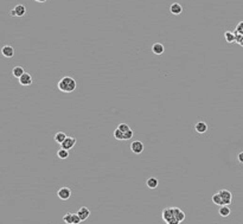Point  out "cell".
<instances>
[{
	"instance_id": "6da1fadb",
	"label": "cell",
	"mask_w": 243,
	"mask_h": 224,
	"mask_svg": "<svg viewBox=\"0 0 243 224\" xmlns=\"http://www.w3.org/2000/svg\"><path fill=\"white\" fill-rule=\"evenodd\" d=\"M57 87L63 93H72L76 89L77 83H76L75 78H72L70 76H65L57 83Z\"/></svg>"
},
{
	"instance_id": "7a4b0ae2",
	"label": "cell",
	"mask_w": 243,
	"mask_h": 224,
	"mask_svg": "<svg viewBox=\"0 0 243 224\" xmlns=\"http://www.w3.org/2000/svg\"><path fill=\"white\" fill-rule=\"evenodd\" d=\"M218 193L221 195L222 199H223V205H230L232 202V193L229 190H225V189H223V190H219Z\"/></svg>"
},
{
	"instance_id": "3957f363",
	"label": "cell",
	"mask_w": 243,
	"mask_h": 224,
	"mask_svg": "<svg viewBox=\"0 0 243 224\" xmlns=\"http://www.w3.org/2000/svg\"><path fill=\"white\" fill-rule=\"evenodd\" d=\"M130 151L134 153V154H141L144 152V144L139 141V140H134L132 144H130Z\"/></svg>"
},
{
	"instance_id": "277c9868",
	"label": "cell",
	"mask_w": 243,
	"mask_h": 224,
	"mask_svg": "<svg viewBox=\"0 0 243 224\" xmlns=\"http://www.w3.org/2000/svg\"><path fill=\"white\" fill-rule=\"evenodd\" d=\"M57 196H58V198L62 199V200H68L71 196V190L66 186L61 187L60 190L57 191Z\"/></svg>"
},
{
	"instance_id": "5b68a950",
	"label": "cell",
	"mask_w": 243,
	"mask_h": 224,
	"mask_svg": "<svg viewBox=\"0 0 243 224\" xmlns=\"http://www.w3.org/2000/svg\"><path fill=\"white\" fill-rule=\"evenodd\" d=\"M75 145H76V139L75 138H71V136H68V138L64 140V142L61 145V147L69 151V149L72 148Z\"/></svg>"
},
{
	"instance_id": "8992f818",
	"label": "cell",
	"mask_w": 243,
	"mask_h": 224,
	"mask_svg": "<svg viewBox=\"0 0 243 224\" xmlns=\"http://www.w3.org/2000/svg\"><path fill=\"white\" fill-rule=\"evenodd\" d=\"M161 217H162V219H164V221L167 223L170 219L174 217V213H173V208L164 209V210H162V212H161Z\"/></svg>"
},
{
	"instance_id": "52a82bcc",
	"label": "cell",
	"mask_w": 243,
	"mask_h": 224,
	"mask_svg": "<svg viewBox=\"0 0 243 224\" xmlns=\"http://www.w3.org/2000/svg\"><path fill=\"white\" fill-rule=\"evenodd\" d=\"M1 53L5 56L6 58H12L14 56V49L11 45H4L1 49Z\"/></svg>"
},
{
	"instance_id": "ba28073f",
	"label": "cell",
	"mask_w": 243,
	"mask_h": 224,
	"mask_svg": "<svg viewBox=\"0 0 243 224\" xmlns=\"http://www.w3.org/2000/svg\"><path fill=\"white\" fill-rule=\"evenodd\" d=\"M77 215L80 216V218L81 221H86V219L89 218V216H90V210L86 206H82L78 211H77Z\"/></svg>"
},
{
	"instance_id": "9c48e42d",
	"label": "cell",
	"mask_w": 243,
	"mask_h": 224,
	"mask_svg": "<svg viewBox=\"0 0 243 224\" xmlns=\"http://www.w3.org/2000/svg\"><path fill=\"white\" fill-rule=\"evenodd\" d=\"M18 81H19V83H20V84L25 85V87H26V85L32 84V77H31V75L27 74V72H25V74L23 75L22 77H20Z\"/></svg>"
},
{
	"instance_id": "30bf717a",
	"label": "cell",
	"mask_w": 243,
	"mask_h": 224,
	"mask_svg": "<svg viewBox=\"0 0 243 224\" xmlns=\"http://www.w3.org/2000/svg\"><path fill=\"white\" fill-rule=\"evenodd\" d=\"M208 125H206V122H204V121H199V122H197L196 125H194V129H196V132L197 133H199V134H203V133H205L206 131H208Z\"/></svg>"
},
{
	"instance_id": "8fae6325",
	"label": "cell",
	"mask_w": 243,
	"mask_h": 224,
	"mask_svg": "<svg viewBox=\"0 0 243 224\" xmlns=\"http://www.w3.org/2000/svg\"><path fill=\"white\" fill-rule=\"evenodd\" d=\"M170 11H171V13L174 14V16H179V14L183 12V7H182V5L178 4V3H173V4H171V6H170Z\"/></svg>"
},
{
	"instance_id": "7c38bea8",
	"label": "cell",
	"mask_w": 243,
	"mask_h": 224,
	"mask_svg": "<svg viewBox=\"0 0 243 224\" xmlns=\"http://www.w3.org/2000/svg\"><path fill=\"white\" fill-rule=\"evenodd\" d=\"M152 51H153V53H156V55H161V53H164V51H165V48H164V45H162L161 43H154L153 45H152Z\"/></svg>"
},
{
	"instance_id": "4fadbf2b",
	"label": "cell",
	"mask_w": 243,
	"mask_h": 224,
	"mask_svg": "<svg viewBox=\"0 0 243 224\" xmlns=\"http://www.w3.org/2000/svg\"><path fill=\"white\" fill-rule=\"evenodd\" d=\"M12 74H13V76H14L16 78L19 80L23 75L25 74V70H24L23 67H19V65H18V67H14V68L12 69Z\"/></svg>"
},
{
	"instance_id": "5bb4252c",
	"label": "cell",
	"mask_w": 243,
	"mask_h": 224,
	"mask_svg": "<svg viewBox=\"0 0 243 224\" xmlns=\"http://www.w3.org/2000/svg\"><path fill=\"white\" fill-rule=\"evenodd\" d=\"M158 184H159V181L156 177H150L147 181H146V185L148 189H157L158 187Z\"/></svg>"
},
{
	"instance_id": "9a60e30c",
	"label": "cell",
	"mask_w": 243,
	"mask_h": 224,
	"mask_svg": "<svg viewBox=\"0 0 243 224\" xmlns=\"http://www.w3.org/2000/svg\"><path fill=\"white\" fill-rule=\"evenodd\" d=\"M173 213H174V217L179 221V223L185 219V213H184L183 210H180L179 208H173Z\"/></svg>"
},
{
	"instance_id": "2e32d148",
	"label": "cell",
	"mask_w": 243,
	"mask_h": 224,
	"mask_svg": "<svg viewBox=\"0 0 243 224\" xmlns=\"http://www.w3.org/2000/svg\"><path fill=\"white\" fill-rule=\"evenodd\" d=\"M13 10L16 11L17 13V17H24L25 16V13H26V8H25V6L22 5V4H19V5H17Z\"/></svg>"
},
{
	"instance_id": "e0dca14e",
	"label": "cell",
	"mask_w": 243,
	"mask_h": 224,
	"mask_svg": "<svg viewBox=\"0 0 243 224\" xmlns=\"http://www.w3.org/2000/svg\"><path fill=\"white\" fill-rule=\"evenodd\" d=\"M68 138L66 135H65V133H63V132H58V133H56V135H55V141L57 142V144H63L64 142V140Z\"/></svg>"
},
{
	"instance_id": "ac0fdd59",
	"label": "cell",
	"mask_w": 243,
	"mask_h": 224,
	"mask_svg": "<svg viewBox=\"0 0 243 224\" xmlns=\"http://www.w3.org/2000/svg\"><path fill=\"white\" fill-rule=\"evenodd\" d=\"M218 212H219V215H221L222 217H228L230 215V209H229L228 205H222L218 209Z\"/></svg>"
},
{
	"instance_id": "d6986e66",
	"label": "cell",
	"mask_w": 243,
	"mask_h": 224,
	"mask_svg": "<svg viewBox=\"0 0 243 224\" xmlns=\"http://www.w3.org/2000/svg\"><path fill=\"white\" fill-rule=\"evenodd\" d=\"M224 38H225V40H227L229 44H232V43H235V33L231 31H225L224 32Z\"/></svg>"
},
{
	"instance_id": "ffe728a7",
	"label": "cell",
	"mask_w": 243,
	"mask_h": 224,
	"mask_svg": "<svg viewBox=\"0 0 243 224\" xmlns=\"http://www.w3.org/2000/svg\"><path fill=\"white\" fill-rule=\"evenodd\" d=\"M57 157L60 159H66V158H69V151L65 148H60L57 151Z\"/></svg>"
},
{
	"instance_id": "44dd1931",
	"label": "cell",
	"mask_w": 243,
	"mask_h": 224,
	"mask_svg": "<svg viewBox=\"0 0 243 224\" xmlns=\"http://www.w3.org/2000/svg\"><path fill=\"white\" fill-rule=\"evenodd\" d=\"M212 202L215 203L216 205H219V206H222L223 205V199H222L221 197V195L217 192V193H215L214 196H212Z\"/></svg>"
},
{
	"instance_id": "7402d4cb",
	"label": "cell",
	"mask_w": 243,
	"mask_h": 224,
	"mask_svg": "<svg viewBox=\"0 0 243 224\" xmlns=\"http://www.w3.org/2000/svg\"><path fill=\"white\" fill-rule=\"evenodd\" d=\"M72 219H74V213L68 212L63 216V221L65 224H72Z\"/></svg>"
},
{
	"instance_id": "603a6c76",
	"label": "cell",
	"mask_w": 243,
	"mask_h": 224,
	"mask_svg": "<svg viewBox=\"0 0 243 224\" xmlns=\"http://www.w3.org/2000/svg\"><path fill=\"white\" fill-rule=\"evenodd\" d=\"M124 133L122 131H120L119 128H116V129L114 131V138L116 139V140H124Z\"/></svg>"
},
{
	"instance_id": "cb8c5ba5",
	"label": "cell",
	"mask_w": 243,
	"mask_h": 224,
	"mask_svg": "<svg viewBox=\"0 0 243 224\" xmlns=\"http://www.w3.org/2000/svg\"><path fill=\"white\" fill-rule=\"evenodd\" d=\"M118 128H119L120 131H122L124 133H126V132H128L130 129V127L127 125V123H120L119 126H118Z\"/></svg>"
},
{
	"instance_id": "d4e9b609",
	"label": "cell",
	"mask_w": 243,
	"mask_h": 224,
	"mask_svg": "<svg viewBox=\"0 0 243 224\" xmlns=\"http://www.w3.org/2000/svg\"><path fill=\"white\" fill-rule=\"evenodd\" d=\"M133 134H134V132L132 131V129H129L128 132H126L124 135V140H129V139L133 138Z\"/></svg>"
},
{
	"instance_id": "484cf974",
	"label": "cell",
	"mask_w": 243,
	"mask_h": 224,
	"mask_svg": "<svg viewBox=\"0 0 243 224\" xmlns=\"http://www.w3.org/2000/svg\"><path fill=\"white\" fill-rule=\"evenodd\" d=\"M236 31H237L238 33L243 35V21H240L237 25H236Z\"/></svg>"
},
{
	"instance_id": "4316f807",
	"label": "cell",
	"mask_w": 243,
	"mask_h": 224,
	"mask_svg": "<svg viewBox=\"0 0 243 224\" xmlns=\"http://www.w3.org/2000/svg\"><path fill=\"white\" fill-rule=\"evenodd\" d=\"M234 33H235V40H236V43H238L240 44V42H241V39H242V36L243 35H241V33H238L236 30L234 31Z\"/></svg>"
},
{
	"instance_id": "83f0119b",
	"label": "cell",
	"mask_w": 243,
	"mask_h": 224,
	"mask_svg": "<svg viewBox=\"0 0 243 224\" xmlns=\"http://www.w3.org/2000/svg\"><path fill=\"white\" fill-rule=\"evenodd\" d=\"M82 221L80 218V216L77 213H74V219H72V224H80Z\"/></svg>"
},
{
	"instance_id": "f1b7e54d",
	"label": "cell",
	"mask_w": 243,
	"mask_h": 224,
	"mask_svg": "<svg viewBox=\"0 0 243 224\" xmlns=\"http://www.w3.org/2000/svg\"><path fill=\"white\" fill-rule=\"evenodd\" d=\"M167 224H179V221L176 218V217H173V218H171L170 221H168Z\"/></svg>"
},
{
	"instance_id": "f546056e",
	"label": "cell",
	"mask_w": 243,
	"mask_h": 224,
	"mask_svg": "<svg viewBox=\"0 0 243 224\" xmlns=\"http://www.w3.org/2000/svg\"><path fill=\"white\" fill-rule=\"evenodd\" d=\"M237 160L241 163V164H243V152H240L237 154Z\"/></svg>"
},
{
	"instance_id": "4dcf8cb0",
	"label": "cell",
	"mask_w": 243,
	"mask_h": 224,
	"mask_svg": "<svg viewBox=\"0 0 243 224\" xmlns=\"http://www.w3.org/2000/svg\"><path fill=\"white\" fill-rule=\"evenodd\" d=\"M10 14H11L12 17H17V13H16V11H14V10L10 11Z\"/></svg>"
},
{
	"instance_id": "1f68e13d",
	"label": "cell",
	"mask_w": 243,
	"mask_h": 224,
	"mask_svg": "<svg viewBox=\"0 0 243 224\" xmlns=\"http://www.w3.org/2000/svg\"><path fill=\"white\" fill-rule=\"evenodd\" d=\"M34 1H37V3H45L46 0H34Z\"/></svg>"
},
{
	"instance_id": "d6a6232c",
	"label": "cell",
	"mask_w": 243,
	"mask_h": 224,
	"mask_svg": "<svg viewBox=\"0 0 243 224\" xmlns=\"http://www.w3.org/2000/svg\"><path fill=\"white\" fill-rule=\"evenodd\" d=\"M240 45L243 46V36H242V39H241V42H240Z\"/></svg>"
}]
</instances>
